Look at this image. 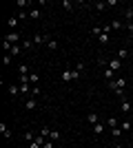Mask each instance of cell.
I'll list each match as a JSON object with an SVG mask.
<instances>
[{
  "instance_id": "obj_1",
  "label": "cell",
  "mask_w": 133,
  "mask_h": 148,
  "mask_svg": "<svg viewBox=\"0 0 133 148\" xmlns=\"http://www.w3.org/2000/svg\"><path fill=\"white\" fill-rule=\"evenodd\" d=\"M124 86H127V80H124V77H115V80L109 82V88H111V91H113L118 97H124V95H122Z\"/></svg>"
},
{
  "instance_id": "obj_2",
  "label": "cell",
  "mask_w": 133,
  "mask_h": 148,
  "mask_svg": "<svg viewBox=\"0 0 133 148\" xmlns=\"http://www.w3.org/2000/svg\"><path fill=\"white\" fill-rule=\"evenodd\" d=\"M18 40H22V36H20L18 31H11V33H7V36H5V40H2V42H9V44H16V42H18Z\"/></svg>"
},
{
  "instance_id": "obj_3",
  "label": "cell",
  "mask_w": 133,
  "mask_h": 148,
  "mask_svg": "<svg viewBox=\"0 0 133 148\" xmlns=\"http://www.w3.org/2000/svg\"><path fill=\"white\" fill-rule=\"evenodd\" d=\"M20 93H22V95H33V84H29V82H20Z\"/></svg>"
},
{
  "instance_id": "obj_4",
  "label": "cell",
  "mask_w": 133,
  "mask_h": 148,
  "mask_svg": "<svg viewBox=\"0 0 133 148\" xmlns=\"http://www.w3.org/2000/svg\"><path fill=\"white\" fill-rule=\"evenodd\" d=\"M36 106H38V99H36V95H29V97H27V102H25V108H27V111H33Z\"/></svg>"
},
{
  "instance_id": "obj_5",
  "label": "cell",
  "mask_w": 133,
  "mask_h": 148,
  "mask_svg": "<svg viewBox=\"0 0 133 148\" xmlns=\"http://www.w3.org/2000/svg\"><path fill=\"white\" fill-rule=\"evenodd\" d=\"M60 80H62V82H71V80H73V69H64L62 75H60Z\"/></svg>"
},
{
  "instance_id": "obj_6",
  "label": "cell",
  "mask_w": 133,
  "mask_h": 148,
  "mask_svg": "<svg viewBox=\"0 0 133 148\" xmlns=\"http://www.w3.org/2000/svg\"><path fill=\"white\" fill-rule=\"evenodd\" d=\"M109 69H111V71H115V73H118V71H120V69H122V62L118 60V58H113V60H109Z\"/></svg>"
},
{
  "instance_id": "obj_7",
  "label": "cell",
  "mask_w": 133,
  "mask_h": 148,
  "mask_svg": "<svg viewBox=\"0 0 133 148\" xmlns=\"http://www.w3.org/2000/svg\"><path fill=\"white\" fill-rule=\"evenodd\" d=\"M49 40H51L49 36H40V33H36V36H33V44H47Z\"/></svg>"
},
{
  "instance_id": "obj_8",
  "label": "cell",
  "mask_w": 133,
  "mask_h": 148,
  "mask_svg": "<svg viewBox=\"0 0 133 148\" xmlns=\"http://www.w3.org/2000/svg\"><path fill=\"white\" fill-rule=\"evenodd\" d=\"M120 108H122V113H129L131 111V102L127 97H120Z\"/></svg>"
},
{
  "instance_id": "obj_9",
  "label": "cell",
  "mask_w": 133,
  "mask_h": 148,
  "mask_svg": "<svg viewBox=\"0 0 133 148\" xmlns=\"http://www.w3.org/2000/svg\"><path fill=\"white\" fill-rule=\"evenodd\" d=\"M107 126H109V128H111V130H113V128H118V126H120V122H118V117H113V115H111V117L107 119Z\"/></svg>"
},
{
  "instance_id": "obj_10",
  "label": "cell",
  "mask_w": 133,
  "mask_h": 148,
  "mask_svg": "<svg viewBox=\"0 0 133 148\" xmlns=\"http://www.w3.org/2000/svg\"><path fill=\"white\" fill-rule=\"evenodd\" d=\"M18 22H20V20H18V16H13V18H9V20H7V27H9V29H16V27H18Z\"/></svg>"
},
{
  "instance_id": "obj_11",
  "label": "cell",
  "mask_w": 133,
  "mask_h": 148,
  "mask_svg": "<svg viewBox=\"0 0 133 148\" xmlns=\"http://www.w3.org/2000/svg\"><path fill=\"white\" fill-rule=\"evenodd\" d=\"M20 51H22V44H13V47H11V51H9V56H11V58H16V56L20 53Z\"/></svg>"
},
{
  "instance_id": "obj_12",
  "label": "cell",
  "mask_w": 133,
  "mask_h": 148,
  "mask_svg": "<svg viewBox=\"0 0 133 148\" xmlns=\"http://www.w3.org/2000/svg\"><path fill=\"white\" fill-rule=\"evenodd\" d=\"M38 82H40V75H38V73H29V84L38 86Z\"/></svg>"
},
{
  "instance_id": "obj_13",
  "label": "cell",
  "mask_w": 133,
  "mask_h": 148,
  "mask_svg": "<svg viewBox=\"0 0 133 148\" xmlns=\"http://www.w3.org/2000/svg\"><path fill=\"white\" fill-rule=\"evenodd\" d=\"M87 119H89V124H91V126L100 122V117H98V113H89V115H87Z\"/></svg>"
},
{
  "instance_id": "obj_14",
  "label": "cell",
  "mask_w": 133,
  "mask_h": 148,
  "mask_svg": "<svg viewBox=\"0 0 133 148\" xmlns=\"http://www.w3.org/2000/svg\"><path fill=\"white\" fill-rule=\"evenodd\" d=\"M93 133H95V135H102V133H104V124H102V122L93 124Z\"/></svg>"
},
{
  "instance_id": "obj_15",
  "label": "cell",
  "mask_w": 133,
  "mask_h": 148,
  "mask_svg": "<svg viewBox=\"0 0 133 148\" xmlns=\"http://www.w3.org/2000/svg\"><path fill=\"white\" fill-rule=\"evenodd\" d=\"M60 7H62L64 11H71V9H73V2H71V0H62V2H60Z\"/></svg>"
},
{
  "instance_id": "obj_16",
  "label": "cell",
  "mask_w": 133,
  "mask_h": 148,
  "mask_svg": "<svg viewBox=\"0 0 133 148\" xmlns=\"http://www.w3.org/2000/svg\"><path fill=\"white\" fill-rule=\"evenodd\" d=\"M18 73H20V77H22V75H29L31 71H29V66H27V64H20V66H18Z\"/></svg>"
},
{
  "instance_id": "obj_17",
  "label": "cell",
  "mask_w": 133,
  "mask_h": 148,
  "mask_svg": "<svg viewBox=\"0 0 133 148\" xmlns=\"http://www.w3.org/2000/svg\"><path fill=\"white\" fill-rule=\"evenodd\" d=\"M115 75H118V73H115V71H111V69H104V77H109V82H111V80H115Z\"/></svg>"
},
{
  "instance_id": "obj_18",
  "label": "cell",
  "mask_w": 133,
  "mask_h": 148,
  "mask_svg": "<svg viewBox=\"0 0 133 148\" xmlns=\"http://www.w3.org/2000/svg\"><path fill=\"white\" fill-rule=\"evenodd\" d=\"M18 93H20V84H18V86H16V84H11V86H9V95H11V97H16Z\"/></svg>"
},
{
  "instance_id": "obj_19",
  "label": "cell",
  "mask_w": 133,
  "mask_h": 148,
  "mask_svg": "<svg viewBox=\"0 0 133 148\" xmlns=\"http://www.w3.org/2000/svg\"><path fill=\"white\" fill-rule=\"evenodd\" d=\"M0 133H2V135H5V137H7V139H9V137H11V130L7 128L5 124H0Z\"/></svg>"
},
{
  "instance_id": "obj_20",
  "label": "cell",
  "mask_w": 133,
  "mask_h": 148,
  "mask_svg": "<svg viewBox=\"0 0 133 148\" xmlns=\"http://www.w3.org/2000/svg\"><path fill=\"white\" fill-rule=\"evenodd\" d=\"M40 16H42V11H40V9H31V11H29V18H40Z\"/></svg>"
},
{
  "instance_id": "obj_21",
  "label": "cell",
  "mask_w": 133,
  "mask_h": 148,
  "mask_svg": "<svg viewBox=\"0 0 133 148\" xmlns=\"http://www.w3.org/2000/svg\"><path fill=\"white\" fill-rule=\"evenodd\" d=\"M124 58H129V49H120L118 51V60H124Z\"/></svg>"
},
{
  "instance_id": "obj_22",
  "label": "cell",
  "mask_w": 133,
  "mask_h": 148,
  "mask_svg": "<svg viewBox=\"0 0 133 148\" xmlns=\"http://www.w3.org/2000/svg\"><path fill=\"white\" fill-rule=\"evenodd\" d=\"M49 139H51V142H58V139H60V133H58V130H51Z\"/></svg>"
},
{
  "instance_id": "obj_23",
  "label": "cell",
  "mask_w": 133,
  "mask_h": 148,
  "mask_svg": "<svg viewBox=\"0 0 133 148\" xmlns=\"http://www.w3.org/2000/svg\"><path fill=\"white\" fill-rule=\"evenodd\" d=\"M95 9H98V11H104V9H107V2H95Z\"/></svg>"
},
{
  "instance_id": "obj_24",
  "label": "cell",
  "mask_w": 133,
  "mask_h": 148,
  "mask_svg": "<svg viewBox=\"0 0 133 148\" xmlns=\"http://www.w3.org/2000/svg\"><path fill=\"white\" fill-rule=\"evenodd\" d=\"M33 47V40H22V49H31Z\"/></svg>"
},
{
  "instance_id": "obj_25",
  "label": "cell",
  "mask_w": 133,
  "mask_h": 148,
  "mask_svg": "<svg viewBox=\"0 0 133 148\" xmlns=\"http://www.w3.org/2000/svg\"><path fill=\"white\" fill-rule=\"evenodd\" d=\"M25 137H27V142H29V144H31L33 139H36V135H33L31 130H27V133H25Z\"/></svg>"
},
{
  "instance_id": "obj_26",
  "label": "cell",
  "mask_w": 133,
  "mask_h": 148,
  "mask_svg": "<svg viewBox=\"0 0 133 148\" xmlns=\"http://www.w3.org/2000/svg\"><path fill=\"white\" fill-rule=\"evenodd\" d=\"M122 27L124 25H122L120 20H113V22H111V29H122Z\"/></svg>"
},
{
  "instance_id": "obj_27",
  "label": "cell",
  "mask_w": 133,
  "mask_h": 148,
  "mask_svg": "<svg viewBox=\"0 0 133 148\" xmlns=\"http://www.w3.org/2000/svg\"><path fill=\"white\" fill-rule=\"evenodd\" d=\"M40 135H42V137H49L51 135V128H49V126H44V128L40 130Z\"/></svg>"
},
{
  "instance_id": "obj_28",
  "label": "cell",
  "mask_w": 133,
  "mask_h": 148,
  "mask_svg": "<svg viewBox=\"0 0 133 148\" xmlns=\"http://www.w3.org/2000/svg\"><path fill=\"white\" fill-rule=\"evenodd\" d=\"M47 47H49L51 51H56V49H58V42H56V40H49V42H47Z\"/></svg>"
},
{
  "instance_id": "obj_29",
  "label": "cell",
  "mask_w": 133,
  "mask_h": 148,
  "mask_svg": "<svg viewBox=\"0 0 133 148\" xmlns=\"http://www.w3.org/2000/svg\"><path fill=\"white\" fill-rule=\"evenodd\" d=\"M120 128H122V130H133V126H131L129 122H122V124H120Z\"/></svg>"
},
{
  "instance_id": "obj_30",
  "label": "cell",
  "mask_w": 133,
  "mask_h": 148,
  "mask_svg": "<svg viewBox=\"0 0 133 148\" xmlns=\"http://www.w3.org/2000/svg\"><path fill=\"white\" fill-rule=\"evenodd\" d=\"M84 69H87V64H84V62H78V64H76V71H80V73H82Z\"/></svg>"
},
{
  "instance_id": "obj_31",
  "label": "cell",
  "mask_w": 133,
  "mask_h": 148,
  "mask_svg": "<svg viewBox=\"0 0 133 148\" xmlns=\"http://www.w3.org/2000/svg\"><path fill=\"white\" fill-rule=\"evenodd\" d=\"M111 135H113V137H120V135H122V128H120V126H118V128H113V130H111Z\"/></svg>"
},
{
  "instance_id": "obj_32",
  "label": "cell",
  "mask_w": 133,
  "mask_h": 148,
  "mask_svg": "<svg viewBox=\"0 0 133 148\" xmlns=\"http://www.w3.org/2000/svg\"><path fill=\"white\" fill-rule=\"evenodd\" d=\"M107 58H98V64H100V66H104V69H107Z\"/></svg>"
},
{
  "instance_id": "obj_33",
  "label": "cell",
  "mask_w": 133,
  "mask_h": 148,
  "mask_svg": "<svg viewBox=\"0 0 133 148\" xmlns=\"http://www.w3.org/2000/svg\"><path fill=\"white\" fill-rule=\"evenodd\" d=\"M16 5H18V7H29V0H18Z\"/></svg>"
},
{
  "instance_id": "obj_34",
  "label": "cell",
  "mask_w": 133,
  "mask_h": 148,
  "mask_svg": "<svg viewBox=\"0 0 133 148\" xmlns=\"http://www.w3.org/2000/svg\"><path fill=\"white\" fill-rule=\"evenodd\" d=\"M27 16H29V13H25V11H18V20H25Z\"/></svg>"
},
{
  "instance_id": "obj_35",
  "label": "cell",
  "mask_w": 133,
  "mask_h": 148,
  "mask_svg": "<svg viewBox=\"0 0 133 148\" xmlns=\"http://www.w3.org/2000/svg\"><path fill=\"white\" fill-rule=\"evenodd\" d=\"M42 148H53V142H51V139H47V142H44V146Z\"/></svg>"
},
{
  "instance_id": "obj_36",
  "label": "cell",
  "mask_w": 133,
  "mask_h": 148,
  "mask_svg": "<svg viewBox=\"0 0 133 148\" xmlns=\"http://www.w3.org/2000/svg\"><path fill=\"white\" fill-rule=\"evenodd\" d=\"M124 27H127V29H129V33H133V22H127V25H124Z\"/></svg>"
},
{
  "instance_id": "obj_37",
  "label": "cell",
  "mask_w": 133,
  "mask_h": 148,
  "mask_svg": "<svg viewBox=\"0 0 133 148\" xmlns=\"http://www.w3.org/2000/svg\"><path fill=\"white\" fill-rule=\"evenodd\" d=\"M113 148H124V146H122V144H115V146Z\"/></svg>"
},
{
  "instance_id": "obj_38",
  "label": "cell",
  "mask_w": 133,
  "mask_h": 148,
  "mask_svg": "<svg viewBox=\"0 0 133 148\" xmlns=\"http://www.w3.org/2000/svg\"><path fill=\"white\" fill-rule=\"evenodd\" d=\"M102 148H113V146H102Z\"/></svg>"
}]
</instances>
